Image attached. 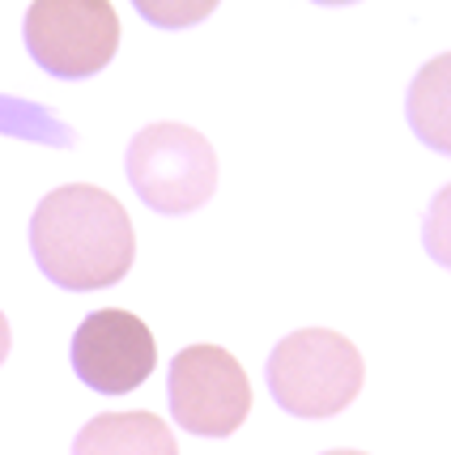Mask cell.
<instances>
[{
    "label": "cell",
    "mask_w": 451,
    "mask_h": 455,
    "mask_svg": "<svg viewBox=\"0 0 451 455\" xmlns=\"http://www.w3.org/2000/svg\"><path fill=\"white\" fill-rule=\"evenodd\" d=\"M30 256L60 290H107L128 277L137 259L133 218L111 192L68 183L39 200L30 218Z\"/></svg>",
    "instance_id": "6da1fadb"
},
{
    "label": "cell",
    "mask_w": 451,
    "mask_h": 455,
    "mask_svg": "<svg viewBox=\"0 0 451 455\" xmlns=\"http://www.w3.org/2000/svg\"><path fill=\"white\" fill-rule=\"evenodd\" d=\"M362 354L358 345L328 328H298L286 340H277L264 366V383L273 392L277 409L302 421H324L350 409L362 392Z\"/></svg>",
    "instance_id": "7a4b0ae2"
},
{
    "label": "cell",
    "mask_w": 451,
    "mask_h": 455,
    "mask_svg": "<svg viewBox=\"0 0 451 455\" xmlns=\"http://www.w3.org/2000/svg\"><path fill=\"white\" fill-rule=\"evenodd\" d=\"M128 183L162 218H183L209 204L217 188V154L209 137L188 124H149L141 128L128 158H124Z\"/></svg>",
    "instance_id": "3957f363"
},
{
    "label": "cell",
    "mask_w": 451,
    "mask_h": 455,
    "mask_svg": "<svg viewBox=\"0 0 451 455\" xmlns=\"http://www.w3.org/2000/svg\"><path fill=\"white\" fill-rule=\"evenodd\" d=\"M26 52L60 81L94 77L119 52V13L107 0H35L26 9Z\"/></svg>",
    "instance_id": "277c9868"
},
{
    "label": "cell",
    "mask_w": 451,
    "mask_h": 455,
    "mask_svg": "<svg viewBox=\"0 0 451 455\" xmlns=\"http://www.w3.org/2000/svg\"><path fill=\"white\" fill-rule=\"evenodd\" d=\"M166 404L179 430L200 438H226L252 413V383L235 354L221 345H192L171 357Z\"/></svg>",
    "instance_id": "5b68a950"
},
{
    "label": "cell",
    "mask_w": 451,
    "mask_h": 455,
    "mask_svg": "<svg viewBox=\"0 0 451 455\" xmlns=\"http://www.w3.org/2000/svg\"><path fill=\"white\" fill-rule=\"evenodd\" d=\"M73 375L99 396H128L137 392L157 366V340L149 323L133 311H90L68 345Z\"/></svg>",
    "instance_id": "8992f818"
},
{
    "label": "cell",
    "mask_w": 451,
    "mask_h": 455,
    "mask_svg": "<svg viewBox=\"0 0 451 455\" xmlns=\"http://www.w3.org/2000/svg\"><path fill=\"white\" fill-rule=\"evenodd\" d=\"M73 455H179L157 413H99L73 438Z\"/></svg>",
    "instance_id": "52a82bcc"
},
{
    "label": "cell",
    "mask_w": 451,
    "mask_h": 455,
    "mask_svg": "<svg viewBox=\"0 0 451 455\" xmlns=\"http://www.w3.org/2000/svg\"><path fill=\"white\" fill-rule=\"evenodd\" d=\"M9 349H13V332H9V319H4V311H0V366H4Z\"/></svg>",
    "instance_id": "ba28073f"
},
{
    "label": "cell",
    "mask_w": 451,
    "mask_h": 455,
    "mask_svg": "<svg viewBox=\"0 0 451 455\" xmlns=\"http://www.w3.org/2000/svg\"><path fill=\"white\" fill-rule=\"evenodd\" d=\"M324 455H366V451H324Z\"/></svg>",
    "instance_id": "9c48e42d"
}]
</instances>
